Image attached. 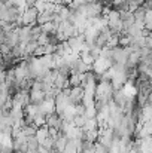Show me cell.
<instances>
[{
  "instance_id": "obj_1",
  "label": "cell",
  "mask_w": 152,
  "mask_h": 153,
  "mask_svg": "<svg viewBox=\"0 0 152 153\" xmlns=\"http://www.w3.org/2000/svg\"><path fill=\"white\" fill-rule=\"evenodd\" d=\"M37 15H39V10L36 9L34 4L31 6H25L22 13H21V19H22V25H34L37 24Z\"/></svg>"
},
{
  "instance_id": "obj_2",
  "label": "cell",
  "mask_w": 152,
  "mask_h": 153,
  "mask_svg": "<svg viewBox=\"0 0 152 153\" xmlns=\"http://www.w3.org/2000/svg\"><path fill=\"white\" fill-rule=\"evenodd\" d=\"M45 123H46V126H48V128H55V129H58V131H60L61 123H63V117H61L57 111H54V113L46 114V120H45Z\"/></svg>"
},
{
  "instance_id": "obj_3",
  "label": "cell",
  "mask_w": 152,
  "mask_h": 153,
  "mask_svg": "<svg viewBox=\"0 0 152 153\" xmlns=\"http://www.w3.org/2000/svg\"><path fill=\"white\" fill-rule=\"evenodd\" d=\"M84 97V88L82 86H73L70 88L69 94V104H79Z\"/></svg>"
},
{
  "instance_id": "obj_4",
  "label": "cell",
  "mask_w": 152,
  "mask_h": 153,
  "mask_svg": "<svg viewBox=\"0 0 152 153\" xmlns=\"http://www.w3.org/2000/svg\"><path fill=\"white\" fill-rule=\"evenodd\" d=\"M28 97H30V104H40V102L45 100V92H42V91H33V89H30V92H28Z\"/></svg>"
},
{
  "instance_id": "obj_5",
  "label": "cell",
  "mask_w": 152,
  "mask_h": 153,
  "mask_svg": "<svg viewBox=\"0 0 152 153\" xmlns=\"http://www.w3.org/2000/svg\"><path fill=\"white\" fill-rule=\"evenodd\" d=\"M40 30L46 34H55L57 31V27L54 25V22L49 21V22H45V24H40Z\"/></svg>"
},
{
  "instance_id": "obj_6",
  "label": "cell",
  "mask_w": 152,
  "mask_h": 153,
  "mask_svg": "<svg viewBox=\"0 0 152 153\" xmlns=\"http://www.w3.org/2000/svg\"><path fill=\"white\" fill-rule=\"evenodd\" d=\"M36 42H37V45H40V46H45V45L51 43V36L42 31V33L39 34V37L36 39Z\"/></svg>"
},
{
  "instance_id": "obj_7",
  "label": "cell",
  "mask_w": 152,
  "mask_h": 153,
  "mask_svg": "<svg viewBox=\"0 0 152 153\" xmlns=\"http://www.w3.org/2000/svg\"><path fill=\"white\" fill-rule=\"evenodd\" d=\"M85 116L84 114H75L73 116V119H72V123L75 125V126H78V128H82L84 126V123H85Z\"/></svg>"
},
{
  "instance_id": "obj_8",
  "label": "cell",
  "mask_w": 152,
  "mask_h": 153,
  "mask_svg": "<svg viewBox=\"0 0 152 153\" xmlns=\"http://www.w3.org/2000/svg\"><path fill=\"white\" fill-rule=\"evenodd\" d=\"M118 40H119V36H118V34H112V36L107 39V42H106V48H109V49L116 48V46H118Z\"/></svg>"
},
{
  "instance_id": "obj_9",
  "label": "cell",
  "mask_w": 152,
  "mask_h": 153,
  "mask_svg": "<svg viewBox=\"0 0 152 153\" xmlns=\"http://www.w3.org/2000/svg\"><path fill=\"white\" fill-rule=\"evenodd\" d=\"M42 55H45V46H40V45H37V46H36V49L33 51V55H31V56H34V58H39V56H42Z\"/></svg>"
},
{
  "instance_id": "obj_10",
  "label": "cell",
  "mask_w": 152,
  "mask_h": 153,
  "mask_svg": "<svg viewBox=\"0 0 152 153\" xmlns=\"http://www.w3.org/2000/svg\"><path fill=\"white\" fill-rule=\"evenodd\" d=\"M37 0H24V3H25V6H31V4H34Z\"/></svg>"
}]
</instances>
